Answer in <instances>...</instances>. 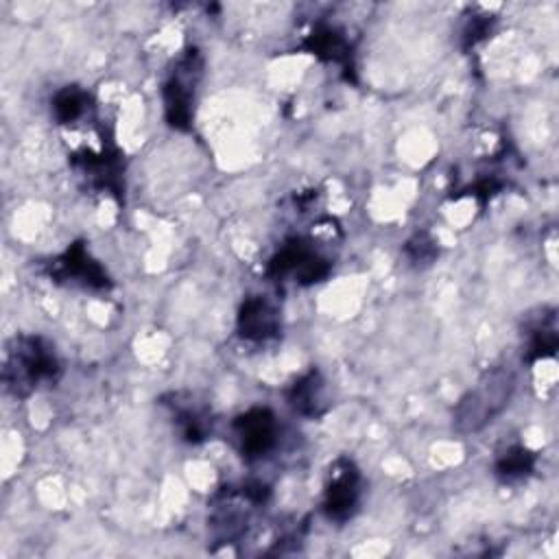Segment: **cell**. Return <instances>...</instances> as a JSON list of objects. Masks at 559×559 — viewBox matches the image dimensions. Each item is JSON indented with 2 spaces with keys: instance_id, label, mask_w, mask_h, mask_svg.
<instances>
[{
  "instance_id": "1",
  "label": "cell",
  "mask_w": 559,
  "mask_h": 559,
  "mask_svg": "<svg viewBox=\"0 0 559 559\" xmlns=\"http://www.w3.org/2000/svg\"><path fill=\"white\" fill-rule=\"evenodd\" d=\"M61 378L55 345L41 334H15L7 341L2 384L13 397H28Z\"/></svg>"
},
{
  "instance_id": "2",
  "label": "cell",
  "mask_w": 559,
  "mask_h": 559,
  "mask_svg": "<svg viewBox=\"0 0 559 559\" xmlns=\"http://www.w3.org/2000/svg\"><path fill=\"white\" fill-rule=\"evenodd\" d=\"M518 376L509 365L487 369L452 411V426L461 435H476L489 426L513 400Z\"/></svg>"
},
{
  "instance_id": "3",
  "label": "cell",
  "mask_w": 559,
  "mask_h": 559,
  "mask_svg": "<svg viewBox=\"0 0 559 559\" xmlns=\"http://www.w3.org/2000/svg\"><path fill=\"white\" fill-rule=\"evenodd\" d=\"M203 76V57L199 48L188 46L173 61L164 85H162V105L168 127L175 131H188L194 120V100L197 90Z\"/></svg>"
},
{
  "instance_id": "4",
  "label": "cell",
  "mask_w": 559,
  "mask_h": 559,
  "mask_svg": "<svg viewBox=\"0 0 559 559\" xmlns=\"http://www.w3.org/2000/svg\"><path fill=\"white\" fill-rule=\"evenodd\" d=\"M332 271V262L317 251L314 242L301 236L284 240V245L271 255L266 264V277L273 282H284L290 277L299 286H312L323 282Z\"/></svg>"
},
{
  "instance_id": "5",
  "label": "cell",
  "mask_w": 559,
  "mask_h": 559,
  "mask_svg": "<svg viewBox=\"0 0 559 559\" xmlns=\"http://www.w3.org/2000/svg\"><path fill=\"white\" fill-rule=\"evenodd\" d=\"M362 498V474L358 465L347 459L338 456L325 474L323 496H321V513L325 520L334 524H345L352 520L360 507Z\"/></svg>"
},
{
  "instance_id": "6",
  "label": "cell",
  "mask_w": 559,
  "mask_h": 559,
  "mask_svg": "<svg viewBox=\"0 0 559 559\" xmlns=\"http://www.w3.org/2000/svg\"><path fill=\"white\" fill-rule=\"evenodd\" d=\"M72 168L87 181L92 190L107 192L116 199H122L124 192V159L122 151L116 146L114 138L103 133L98 151L81 148L70 155Z\"/></svg>"
},
{
  "instance_id": "7",
  "label": "cell",
  "mask_w": 559,
  "mask_h": 559,
  "mask_svg": "<svg viewBox=\"0 0 559 559\" xmlns=\"http://www.w3.org/2000/svg\"><path fill=\"white\" fill-rule=\"evenodd\" d=\"M44 271L57 284H72L96 293L111 288L107 271L96 258H92L83 240L72 242L66 251L44 262Z\"/></svg>"
},
{
  "instance_id": "8",
  "label": "cell",
  "mask_w": 559,
  "mask_h": 559,
  "mask_svg": "<svg viewBox=\"0 0 559 559\" xmlns=\"http://www.w3.org/2000/svg\"><path fill=\"white\" fill-rule=\"evenodd\" d=\"M231 430L242 459L260 461L275 450L280 424L269 406H251L234 417Z\"/></svg>"
},
{
  "instance_id": "9",
  "label": "cell",
  "mask_w": 559,
  "mask_h": 559,
  "mask_svg": "<svg viewBox=\"0 0 559 559\" xmlns=\"http://www.w3.org/2000/svg\"><path fill=\"white\" fill-rule=\"evenodd\" d=\"M280 312L262 295H249L242 299L236 314V332L247 343H269L280 336Z\"/></svg>"
},
{
  "instance_id": "10",
  "label": "cell",
  "mask_w": 559,
  "mask_h": 559,
  "mask_svg": "<svg viewBox=\"0 0 559 559\" xmlns=\"http://www.w3.org/2000/svg\"><path fill=\"white\" fill-rule=\"evenodd\" d=\"M162 404L168 408L173 424L186 443L199 445L210 437L212 432L210 411L207 406L197 402L194 395L183 391H173L162 397Z\"/></svg>"
},
{
  "instance_id": "11",
  "label": "cell",
  "mask_w": 559,
  "mask_h": 559,
  "mask_svg": "<svg viewBox=\"0 0 559 559\" xmlns=\"http://www.w3.org/2000/svg\"><path fill=\"white\" fill-rule=\"evenodd\" d=\"M301 48L314 55L323 63H334L345 72V79L354 81V59L352 44L345 37V31L334 24H317L301 41Z\"/></svg>"
},
{
  "instance_id": "12",
  "label": "cell",
  "mask_w": 559,
  "mask_h": 559,
  "mask_svg": "<svg viewBox=\"0 0 559 559\" xmlns=\"http://www.w3.org/2000/svg\"><path fill=\"white\" fill-rule=\"evenodd\" d=\"M559 345L557 336V310L555 308H539L537 314L526 319L524 325V360L528 365L552 358Z\"/></svg>"
},
{
  "instance_id": "13",
  "label": "cell",
  "mask_w": 559,
  "mask_h": 559,
  "mask_svg": "<svg viewBox=\"0 0 559 559\" xmlns=\"http://www.w3.org/2000/svg\"><path fill=\"white\" fill-rule=\"evenodd\" d=\"M286 402L288 406L299 413L301 417L308 419H319L328 411V400H325V380L319 369H308L301 373L290 389L286 391Z\"/></svg>"
},
{
  "instance_id": "14",
  "label": "cell",
  "mask_w": 559,
  "mask_h": 559,
  "mask_svg": "<svg viewBox=\"0 0 559 559\" xmlns=\"http://www.w3.org/2000/svg\"><path fill=\"white\" fill-rule=\"evenodd\" d=\"M50 114L61 127H76L85 118H94L92 94L79 85H66L50 98Z\"/></svg>"
},
{
  "instance_id": "15",
  "label": "cell",
  "mask_w": 559,
  "mask_h": 559,
  "mask_svg": "<svg viewBox=\"0 0 559 559\" xmlns=\"http://www.w3.org/2000/svg\"><path fill=\"white\" fill-rule=\"evenodd\" d=\"M535 465H537V454L533 450H528L526 445L515 443L496 456L493 474L502 483H518V480H524L526 476H531Z\"/></svg>"
},
{
  "instance_id": "16",
  "label": "cell",
  "mask_w": 559,
  "mask_h": 559,
  "mask_svg": "<svg viewBox=\"0 0 559 559\" xmlns=\"http://www.w3.org/2000/svg\"><path fill=\"white\" fill-rule=\"evenodd\" d=\"M404 255L413 266H430L439 255V242L428 231H417L404 242Z\"/></svg>"
},
{
  "instance_id": "17",
  "label": "cell",
  "mask_w": 559,
  "mask_h": 559,
  "mask_svg": "<svg viewBox=\"0 0 559 559\" xmlns=\"http://www.w3.org/2000/svg\"><path fill=\"white\" fill-rule=\"evenodd\" d=\"M493 22H496V17L487 15V13L469 17L463 28V48H474L480 39H485L491 33Z\"/></svg>"
}]
</instances>
